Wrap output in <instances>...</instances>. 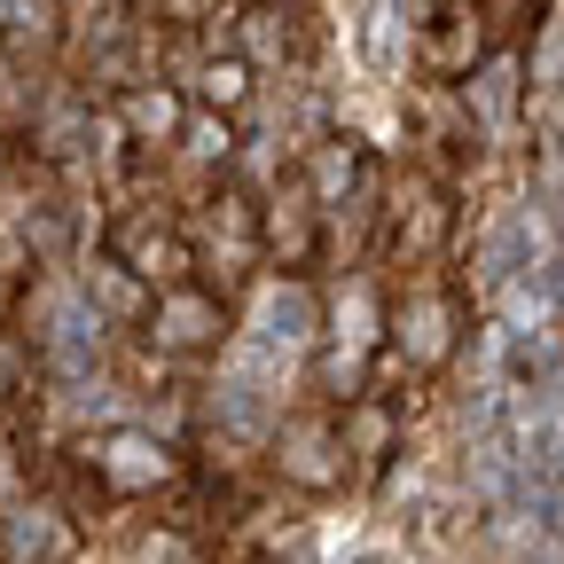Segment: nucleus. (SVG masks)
<instances>
[{"instance_id": "nucleus-9", "label": "nucleus", "mask_w": 564, "mask_h": 564, "mask_svg": "<svg viewBox=\"0 0 564 564\" xmlns=\"http://www.w3.org/2000/svg\"><path fill=\"white\" fill-rule=\"evenodd\" d=\"M259 236H267V274H291V282L322 274V259H329V220H322V204L306 196L299 165H282V173L259 188Z\"/></svg>"}, {"instance_id": "nucleus-8", "label": "nucleus", "mask_w": 564, "mask_h": 564, "mask_svg": "<svg viewBox=\"0 0 564 564\" xmlns=\"http://www.w3.org/2000/svg\"><path fill=\"white\" fill-rule=\"evenodd\" d=\"M306 196L322 204V220H329V243H337V212H361V228L377 220V188H384V165L361 133H314L306 150L291 158Z\"/></svg>"}, {"instance_id": "nucleus-14", "label": "nucleus", "mask_w": 564, "mask_h": 564, "mask_svg": "<svg viewBox=\"0 0 564 564\" xmlns=\"http://www.w3.org/2000/svg\"><path fill=\"white\" fill-rule=\"evenodd\" d=\"M0 165H9V133H0Z\"/></svg>"}, {"instance_id": "nucleus-11", "label": "nucleus", "mask_w": 564, "mask_h": 564, "mask_svg": "<svg viewBox=\"0 0 564 564\" xmlns=\"http://www.w3.org/2000/svg\"><path fill=\"white\" fill-rule=\"evenodd\" d=\"M337 423H345V455H352V478H377L384 463H400V440H408V415L392 408V400H377V392H352L345 408H337Z\"/></svg>"}, {"instance_id": "nucleus-3", "label": "nucleus", "mask_w": 564, "mask_h": 564, "mask_svg": "<svg viewBox=\"0 0 564 564\" xmlns=\"http://www.w3.org/2000/svg\"><path fill=\"white\" fill-rule=\"evenodd\" d=\"M541 9L533 0H432L408 24V63L423 87H470L494 55H510L518 40H533Z\"/></svg>"}, {"instance_id": "nucleus-2", "label": "nucleus", "mask_w": 564, "mask_h": 564, "mask_svg": "<svg viewBox=\"0 0 564 564\" xmlns=\"http://www.w3.org/2000/svg\"><path fill=\"white\" fill-rule=\"evenodd\" d=\"M455 243H463V196L415 158H392L377 188V220H369V274L377 282L455 274Z\"/></svg>"}, {"instance_id": "nucleus-10", "label": "nucleus", "mask_w": 564, "mask_h": 564, "mask_svg": "<svg viewBox=\"0 0 564 564\" xmlns=\"http://www.w3.org/2000/svg\"><path fill=\"white\" fill-rule=\"evenodd\" d=\"M102 118L118 126L126 150L158 173V165L181 150V126H188V87H173L165 70H141V79H126V87L102 102Z\"/></svg>"}, {"instance_id": "nucleus-13", "label": "nucleus", "mask_w": 564, "mask_h": 564, "mask_svg": "<svg viewBox=\"0 0 564 564\" xmlns=\"http://www.w3.org/2000/svg\"><path fill=\"white\" fill-rule=\"evenodd\" d=\"M24 408H40V352H32V337L0 329V432H9Z\"/></svg>"}, {"instance_id": "nucleus-6", "label": "nucleus", "mask_w": 564, "mask_h": 564, "mask_svg": "<svg viewBox=\"0 0 564 564\" xmlns=\"http://www.w3.org/2000/svg\"><path fill=\"white\" fill-rule=\"evenodd\" d=\"M267 478L291 486L299 502H329V494L361 486V478H352V455H345V423H337L329 400H299L267 432Z\"/></svg>"}, {"instance_id": "nucleus-12", "label": "nucleus", "mask_w": 564, "mask_h": 564, "mask_svg": "<svg viewBox=\"0 0 564 564\" xmlns=\"http://www.w3.org/2000/svg\"><path fill=\"white\" fill-rule=\"evenodd\" d=\"M188 102L204 110V118H228V126H243V110L259 102V63L228 40V47H212L204 63H188Z\"/></svg>"}, {"instance_id": "nucleus-5", "label": "nucleus", "mask_w": 564, "mask_h": 564, "mask_svg": "<svg viewBox=\"0 0 564 564\" xmlns=\"http://www.w3.org/2000/svg\"><path fill=\"white\" fill-rule=\"evenodd\" d=\"M95 251H102L110 267H126L150 299H158V291H181V282H196L181 204H173L165 188H141V196L102 204V220H95Z\"/></svg>"}, {"instance_id": "nucleus-4", "label": "nucleus", "mask_w": 564, "mask_h": 564, "mask_svg": "<svg viewBox=\"0 0 564 564\" xmlns=\"http://www.w3.org/2000/svg\"><path fill=\"white\" fill-rule=\"evenodd\" d=\"M181 228H188V259H196V282L220 291L228 306H243V291L267 274V236H259V188L243 181H220L204 188L196 204H181Z\"/></svg>"}, {"instance_id": "nucleus-1", "label": "nucleus", "mask_w": 564, "mask_h": 564, "mask_svg": "<svg viewBox=\"0 0 564 564\" xmlns=\"http://www.w3.org/2000/svg\"><path fill=\"white\" fill-rule=\"evenodd\" d=\"M463 337H470V299H463L455 274L384 282V345H377L369 392L408 415L423 392H432V384L463 361Z\"/></svg>"}, {"instance_id": "nucleus-7", "label": "nucleus", "mask_w": 564, "mask_h": 564, "mask_svg": "<svg viewBox=\"0 0 564 564\" xmlns=\"http://www.w3.org/2000/svg\"><path fill=\"white\" fill-rule=\"evenodd\" d=\"M236 337V306L220 291H204V282H181V291H158L150 314H141L133 345L141 352H158L165 369H204V361H220Z\"/></svg>"}]
</instances>
